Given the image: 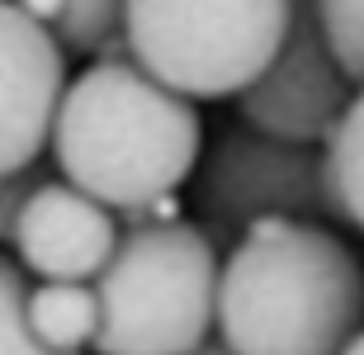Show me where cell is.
<instances>
[{
	"mask_svg": "<svg viewBox=\"0 0 364 355\" xmlns=\"http://www.w3.org/2000/svg\"><path fill=\"white\" fill-rule=\"evenodd\" d=\"M48 142L67 185L114 213H142L194 176L203 123L194 100L166 90L133 57H100L67 81Z\"/></svg>",
	"mask_w": 364,
	"mask_h": 355,
	"instance_id": "7a4b0ae2",
	"label": "cell"
},
{
	"mask_svg": "<svg viewBox=\"0 0 364 355\" xmlns=\"http://www.w3.org/2000/svg\"><path fill=\"white\" fill-rule=\"evenodd\" d=\"M355 95V81L336 62L326 28L312 0H289V28H284L274 57L256 81L237 90V114L256 133L284 142H312L322 147Z\"/></svg>",
	"mask_w": 364,
	"mask_h": 355,
	"instance_id": "8992f818",
	"label": "cell"
},
{
	"mask_svg": "<svg viewBox=\"0 0 364 355\" xmlns=\"http://www.w3.org/2000/svg\"><path fill=\"white\" fill-rule=\"evenodd\" d=\"M24 299L28 280L14 260L0 256V355H71V351H48L24 322ZM81 355V351H76Z\"/></svg>",
	"mask_w": 364,
	"mask_h": 355,
	"instance_id": "7c38bea8",
	"label": "cell"
},
{
	"mask_svg": "<svg viewBox=\"0 0 364 355\" xmlns=\"http://www.w3.org/2000/svg\"><path fill=\"white\" fill-rule=\"evenodd\" d=\"M189 355H232V351H228L223 341H213V337H208V341H203V346H194Z\"/></svg>",
	"mask_w": 364,
	"mask_h": 355,
	"instance_id": "9a60e30c",
	"label": "cell"
},
{
	"mask_svg": "<svg viewBox=\"0 0 364 355\" xmlns=\"http://www.w3.org/2000/svg\"><path fill=\"white\" fill-rule=\"evenodd\" d=\"M326 43L355 85H364V0H312Z\"/></svg>",
	"mask_w": 364,
	"mask_h": 355,
	"instance_id": "4fadbf2b",
	"label": "cell"
},
{
	"mask_svg": "<svg viewBox=\"0 0 364 355\" xmlns=\"http://www.w3.org/2000/svg\"><path fill=\"white\" fill-rule=\"evenodd\" d=\"M194 208L208 237H242L256 218H336L322 147L284 142L246 123L228 128L194 166Z\"/></svg>",
	"mask_w": 364,
	"mask_h": 355,
	"instance_id": "5b68a950",
	"label": "cell"
},
{
	"mask_svg": "<svg viewBox=\"0 0 364 355\" xmlns=\"http://www.w3.org/2000/svg\"><path fill=\"white\" fill-rule=\"evenodd\" d=\"M24 322L48 351H85L100 327V303L90 285H71V280H43L28 289L24 299Z\"/></svg>",
	"mask_w": 364,
	"mask_h": 355,
	"instance_id": "9c48e42d",
	"label": "cell"
},
{
	"mask_svg": "<svg viewBox=\"0 0 364 355\" xmlns=\"http://www.w3.org/2000/svg\"><path fill=\"white\" fill-rule=\"evenodd\" d=\"M95 355H189L213 332L218 246L185 218L133 223L90 280Z\"/></svg>",
	"mask_w": 364,
	"mask_h": 355,
	"instance_id": "3957f363",
	"label": "cell"
},
{
	"mask_svg": "<svg viewBox=\"0 0 364 355\" xmlns=\"http://www.w3.org/2000/svg\"><path fill=\"white\" fill-rule=\"evenodd\" d=\"M218 341L232 355H341L364 327V265L312 218H256L213 294Z\"/></svg>",
	"mask_w": 364,
	"mask_h": 355,
	"instance_id": "6da1fadb",
	"label": "cell"
},
{
	"mask_svg": "<svg viewBox=\"0 0 364 355\" xmlns=\"http://www.w3.org/2000/svg\"><path fill=\"white\" fill-rule=\"evenodd\" d=\"M53 38L71 53L114 57V48H123V0H62Z\"/></svg>",
	"mask_w": 364,
	"mask_h": 355,
	"instance_id": "8fae6325",
	"label": "cell"
},
{
	"mask_svg": "<svg viewBox=\"0 0 364 355\" xmlns=\"http://www.w3.org/2000/svg\"><path fill=\"white\" fill-rule=\"evenodd\" d=\"M289 28V0H123V48L185 100L256 81Z\"/></svg>",
	"mask_w": 364,
	"mask_h": 355,
	"instance_id": "277c9868",
	"label": "cell"
},
{
	"mask_svg": "<svg viewBox=\"0 0 364 355\" xmlns=\"http://www.w3.org/2000/svg\"><path fill=\"white\" fill-rule=\"evenodd\" d=\"M114 242H119L114 208H105L67 180H43L19 208L10 246L19 251V270L38 275V280L90 285L109 260Z\"/></svg>",
	"mask_w": 364,
	"mask_h": 355,
	"instance_id": "ba28073f",
	"label": "cell"
},
{
	"mask_svg": "<svg viewBox=\"0 0 364 355\" xmlns=\"http://www.w3.org/2000/svg\"><path fill=\"white\" fill-rule=\"evenodd\" d=\"M341 355H364V327L355 332V337H350L346 346H341Z\"/></svg>",
	"mask_w": 364,
	"mask_h": 355,
	"instance_id": "2e32d148",
	"label": "cell"
},
{
	"mask_svg": "<svg viewBox=\"0 0 364 355\" xmlns=\"http://www.w3.org/2000/svg\"><path fill=\"white\" fill-rule=\"evenodd\" d=\"M322 157H326V185H331L336 218L364 233V85L350 95L336 128L326 133Z\"/></svg>",
	"mask_w": 364,
	"mask_h": 355,
	"instance_id": "30bf717a",
	"label": "cell"
},
{
	"mask_svg": "<svg viewBox=\"0 0 364 355\" xmlns=\"http://www.w3.org/2000/svg\"><path fill=\"white\" fill-rule=\"evenodd\" d=\"M62 90L67 48L14 0H0V176L24 171L48 152Z\"/></svg>",
	"mask_w": 364,
	"mask_h": 355,
	"instance_id": "52a82bcc",
	"label": "cell"
},
{
	"mask_svg": "<svg viewBox=\"0 0 364 355\" xmlns=\"http://www.w3.org/2000/svg\"><path fill=\"white\" fill-rule=\"evenodd\" d=\"M43 166H24V171H10L0 176V242H14V223H19V208L28 204V194L43 185Z\"/></svg>",
	"mask_w": 364,
	"mask_h": 355,
	"instance_id": "5bb4252c",
	"label": "cell"
}]
</instances>
